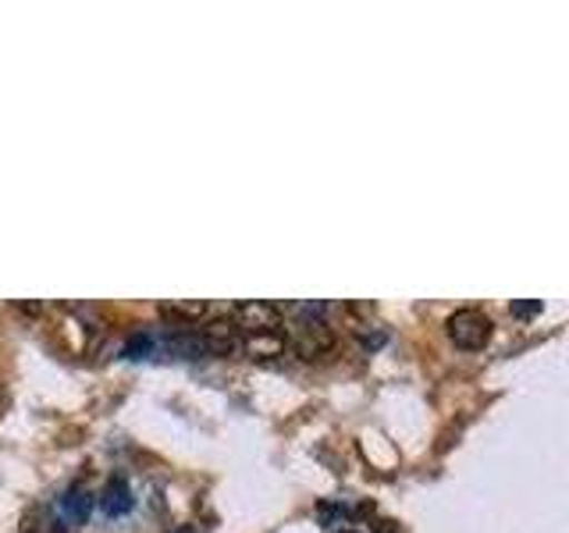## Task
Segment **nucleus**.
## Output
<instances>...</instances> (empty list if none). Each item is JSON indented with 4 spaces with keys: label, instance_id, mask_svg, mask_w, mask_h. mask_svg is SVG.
Instances as JSON below:
<instances>
[{
    "label": "nucleus",
    "instance_id": "1",
    "mask_svg": "<svg viewBox=\"0 0 569 533\" xmlns=\"http://www.w3.org/2000/svg\"><path fill=\"white\" fill-rule=\"evenodd\" d=\"M445 331H449V342L456 349H467V352H477L491 342V320L480 310H456L445 320Z\"/></svg>",
    "mask_w": 569,
    "mask_h": 533
},
{
    "label": "nucleus",
    "instance_id": "2",
    "mask_svg": "<svg viewBox=\"0 0 569 533\" xmlns=\"http://www.w3.org/2000/svg\"><path fill=\"white\" fill-rule=\"evenodd\" d=\"M231 324L239 328V334H257V331H278L281 324V306L263 299H246L231 310Z\"/></svg>",
    "mask_w": 569,
    "mask_h": 533
},
{
    "label": "nucleus",
    "instance_id": "3",
    "mask_svg": "<svg viewBox=\"0 0 569 533\" xmlns=\"http://www.w3.org/2000/svg\"><path fill=\"white\" fill-rule=\"evenodd\" d=\"M335 345V331L328 328V320H299L292 331V349L302 360H317Z\"/></svg>",
    "mask_w": 569,
    "mask_h": 533
},
{
    "label": "nucleus",
    "instance_id": "4",
    "mask_svg": "<svg viewBox=\"0 0 569 533\" xmlns=\"http://www.w3.org/2000/svg\"><path fill=\"white\" fill-rule=\"evenodd\" d=\"M200 334H203V342H207V355H231V352H239V345H242L239 328L231 324V320H224V316L210 320V324Z\"/></svg>",
    "mask_w": 569,
    "mask_h": 533
},
{
    "label": "nucleus",
    "instance_id": "5",
    "mask_svg": "<svg viewBox=\"0 0 569 533\" xmlns=\"http://www.w3.org/2000/svg\"><path fill=\"white\" fill-rule=\"evenodd\" d=\"M136 505V497H132V487H129V480L124 476H111L103 484V494H100V509L103 515H111V520H121V515H129Z\"/></svg>",
    "mask_w": 569,
    "mask_h": 533
},
{
    "label": "nucleus",
    "instance_id": "6",
    "mask_svg": "<svg viewBox=\"0 0 569 533\" xmlns=\"http://www.w3.org/2000/svg\"><path fill=\"white\" fill-rule=\"evenodd\" d=\"M284 349H289V338H284L281 331L242 334V345H239V352L253 355V360H274V355H281Z\"/></svg>",
    "mask_w": 569,
    "mask_h": 533
},
{
    "label": "nucleus",
    "instance_id": "7",
    "mask_svg": "<svg viewBox=\"0 0 569 533\" xmlns=\"http://www.w3.org/2000/svg\"><path fill=\"white\" fill-rule=\"evenodd\" d=\"M89 509H93V494H89L86 487H68L64 497H61V515L64 523H76L82 526L89 520Z\"/></svg>",
    "mask_w": 569,
    "mask_h": 533
},
{
    "label": "nucleus",
    "instance_id": "8",
    "mask_svg": "<svg viewBox=\"0 0 569 533\" xmlns=\"http://www.w3.org/2000/svg\"><path fill=\"white\" fill-rule=\"evenodd\" d=\"M160 316L189 328V324H196V320L207 316V302H200V299H192V302L189 299H182V302H160Z\"/></svg>",
    "mask_w": 569,
    "mask_h": 533
},
{
    "label": "nucleus",
    "instance_id": "9",
    "mask_svg": "<svg viewBox=\"0 0 569 533\" xmlns=\"http://www.w3.org/2000/svg\"><path fill=\"white\" fill-rule=\"evenodd\" d=\"M164 345L174 355H182V360H203V355H207V342H203L200 331H174Z\"/></svg>",
    "mask_w": 569,
    "mask_h": 533
},
{
    "label": "nucleus",
    "instance_id": "10",
    "mask_svg": "<svg viewBox=\"0 0 569 533\" xmlns=\"http://www.w3.org/2000/svg\"><path fill=\"white\" fill-rule=\"evenodd\" d=\"M153 349H157V338L150 331H139L136 338H129V345H124V355H129V360H147Z\"/></svg>",
    "mask_w": 569,
    "mask_h": 533
},
{
    "label": "nucleus",
    "instance_id": "11",
    "mask_svg": "<svg viewBox=\"0 0 569 533\" xmlns=\"http://www.w3.org/2000/svg\"><path fill=\"white\" fill-rule=\"evenodd\" d=\"M356 338H360V342L367 345V349H381L385 345V328H373V324H360L356 328Z\"/></svg>",
    "mask_w": 569,
    "mask_h": 533
},
{
    "label": "nucleus",
    "instance_id": "12",
    "mask_svg": "<svg viewBox=\"0 0 569 533\" xmlns=\"http://www.w3.org/2000/svg\"><path fill=\"white\" fill-rule=\"evenodd\" d=\"M512 313L516 316H533V313H541V302L533 299V302H512Z\"/></svg>",
    "mask_w": 569,
    "mask_h": 533
},
{
    "label": "nucleus",
    "instance_id": "13",
    "mask_svg": "<svg viewBox=\"0 0 569 533\" xmlns=\"http://www.w3.org/2000/svg\"><path fill=\"white\" fill-rule=\"evenodd\" d=\"M335 533H363L360 526H335Z\"/></svg>",
    "mask_w": 569,
    "mask_h": 533
},
{
    "label": "nucleus",
    "instance_id": "14",
    "mask_svg": "<svg viewBox=\"0 0 569 533\" xmlns=\"http://www.w3.org/2000/svg\"><path fill=\"white\" fill-rule=\"evenodd\" d=\"M171 533H196V530H192V526H189V530H171Z\"/></svg>",
    "mask_w": 569,
    "mask_h": 533
}]
</instances>
